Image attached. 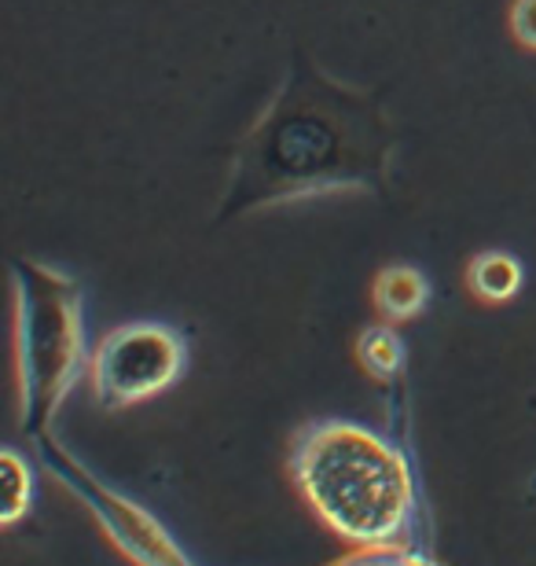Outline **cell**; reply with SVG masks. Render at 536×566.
I'll use <instances>...</instances> for the list:
<instances>
[{
	"mask_svg": "<svg viewBox=\"0 0 536 566\" xmlns=\"http://www.w3.org/2000/svg\"><path fill=\"white\" fill-rule=\"evenodd\" d=\"M393 151L382 99L335 82L298 52L265 115L235 147L217 221L349 188L386 196Z\"/></svg>",
	"mask_w": 536,
	"mask_h": 566,
	"instance_id": "6da1fadb",
	"label": "cell"
},
{
	"mask_svg": "<svg viewBox=\"0 0 536 566\" xmlns=\"http://www.w3.org/2000/svg\"><path fill=\"white\" fill-rule=\"evenodd\" d=\"M302 496L341 541L357 548L404 545L416 518L412 463L368 427L324 420L305 427L291 457Z\"/></svg>",
	"mask_w": 536,
	"mask_h": 566,
	"instance_id": "7a4b0ae2",
	"label": "cell"
},
{
	"mask_svg": "<svg viewBox=\"0 0 536 566\" xmlns=\"http://www.w3.org/2000/svg\"><path fill=\"white\" fill-rule=\"evenodd\" d=\"M15 357H19V427L41 438L82 376L88 371L82 287L41 262L15 258Z\"/></svg>",
	"mask_w": 536,
	"mask_h": 566,
	"instance_id": "3957f363",
	"label": "cell"
},
{
	"mask_svg": "<svg viewBox=\"0 0 536 566\" xmlns=\"http://www.w3.org/2000/svg\"><path fill=\"white\" fill-rule=\"evenodd\" d=\"M188 349L174 327L166 324H122L99 338L88 360V382L99 409H129L151 401L185 376Z\"/></svg>",
	"mask_w": 536,
	"mask_h": 566,
	"instance_id": "277c9868",
	"label": "cell"
},
{
	"mask_svg": "<svg viewBox=\"0 0 536 566\" xmlns=\"http://www.w3.org/2000/svg\"><path fill=\"white\" fill-rule=\"evenodd\" d=\"M38 457L44 468H49L55 479H60L66 490L93 512L96 523L107 530V537L136 566H196L185 552H180L177 541L155 523L151 512H144V507L133 504L129 496L107 490V485L99 482L85 463H77L55 438H49V434L38 438Z\"/></svg>",
	"mask_w": 536,
	"mask_h": 566,
	"instance_id": "5b68a950",
	"label": "cell"
},
{
	"mask_svg": "<svg viewBox=\"0 0 536 566\" xmlns=\"http://www.w3.org/2000/svg\"><path fill=\"white\" fill-rule=\"evenodd\" d=\"M430 302V283L412 265H390L375 276V305L390 321H412L427 310Z\"/></svg>",
	"mask_w": 536,
	"mask_h": 566,
	"instance_id": "8992f818",
	"label": "cell"
},
{
	"mask_svg": "<svg viewBox=\"0 0 536 566\" xmlns=\"http://www.w3.org/2000/svg\"><path fill=\"white\" fill-rule=\"evenodd\" d=\"M466 287L488 305L511 302L522 291V265L518 258L504 251H482L466 269Z\"/></svg>",
	"mask_w": 536,
	"mask_h": 566,
	"instance_id": "52a82bcc",
	"label": "cell"
},
{
	"mask_svg": "<svg viewBox=\"0 0 536 566\" xmlns=\"http://www.w3.org/2000/svg\"><path fill=\"white\" fill-rule=\"evenodd\" d=\"M357 360L371 379L393 382L404 371V343L390 324H371L364 327L357 338Z\"/></svg>",
	"mask_w": 536,
	"mask_h": 566,
	"instance_id": "ba28073f",
	"label": "cell"
},
{
	"mask_svg": "<svg viewBox=\"0 0 536 566\" xmlns=\"http://www.w3.org/2000/svg\"><path fill=\"white\" fill-rule=\"evenodd\" d=\"M0 479H4V515H0V523L15 526L33 504V471L15 449H4V457H0Z\"/></svg>",
	"mask_w": 536,
	"mask_h": 566,
	"instance_id": "9c48e42d",
	"label": "cell"
},
{
	"mask_svg": "<svg viewBox=\"0 0 536 566\" xmlns=\"http://www.w3.org/2000/svg\"><path fill=\"white\" fill-rule=\"evenodd\" d=\"M335 566H438V563H430L427 556H416V552H408L404 545H390V548H360Z\"/></svg>",
	"mask_w": 536,
	"mask_h": 566,
	"instance_id": "30bf717a",
	"label": "cell"
},
{
	"mask_svg": "<svg viewBox=\"0 0 536 566\" xmlns=\"http://www.w3.org/2000/svg\"><path fill=\"white\" fill-rule=\"evenodd\" d=\"M507 19H511V33H515V41L536 52V0H515Z\"/></svg>",
	"mask_w": 536,
	"mask_h": 566,
	"instance_id": "8fae6325",
	"label": "cell"
}]
</instances>
